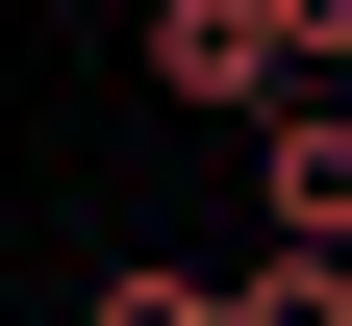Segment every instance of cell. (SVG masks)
Returning <instances> with one entry per match:
<instances>
[{"mask_svg": "<svg viewBox=\"0 0 352 326\" xmlns=\"http://www.w3.org/2000/svg\"><path fill=\"white\" fill-rule=\"evenodd\" d=\"M227 326H352V251H252V276H227Z\"/></svg>", "mask_w": 352, "mask_h": 326, "instance_id": "obj_3", "label": "cell"}, {"mask_svg": "<svg viewBox=\"0 0 352 326\" xmlns=\"http://www.w3.org/2000/svg\"><path fill=\"white\" fill-rule=\"evenodd\" d=\"M151 101H201V126H277L302 75H277V25H252V0H151Z\"/></svg>", "mask_w": 352, "mask_h": 326, "instance_id": "obj_1", "label": "cell"}, {"mask_svg": "<svg viewBox=\"0 0 352 326\" xmlns=\"http://www.w3.org/2000/svg\"><path fill=\"white\" fill-rule=\"evenodd\" d=\"M252 25H277V75H302V101L352 75V0H252Z\"/></svg>", "mask_w": 352, "mask_h": 326, "instance_id": "obj_5", "label": "cell"}, {"mask_svg": "<svg viewBox=\"0 0 352 326\" xmlns=\"http://www.w3.org/2000/svg\"><path fill=\"white\" fill-rule=\"evenodd\" d=\"M76 326H227V276H176V251H126V276H101Z\"/></svg>", "mask_w": 352, "mask_h": 326, "instance_id": "obj_4", "label": "cell"}, {"mask_svg": "<svg viewBox=\"0 0 352 326\" xmlns=\"http://www.w3.org/2000/svg\"><path fill=\"white\" fill-rule=\"evenodd\" d=\"M252 201H277V251H352V75L252 126Z\"/></svg>", "mask_w": 352, "mask_h": 326, "instance_id": "obj_2", "label": "cell"}]
</instances>
